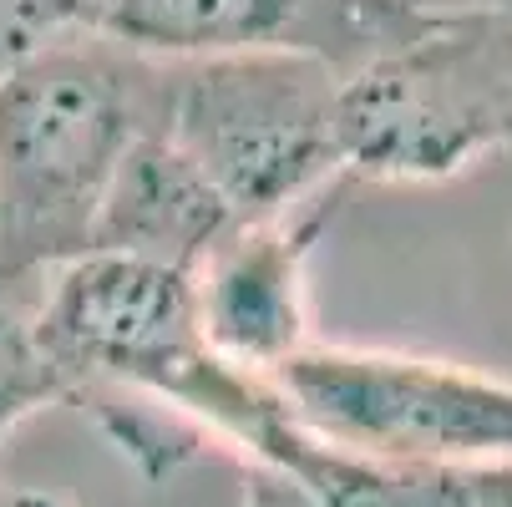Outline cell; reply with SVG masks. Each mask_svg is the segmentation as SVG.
<instances>
[{
	"label": "cell",
	"instance_id": "6da1fadb",
	"mask_svg": "<svg viewBox=\"0 0 512 507\" xmlns=\"http://www.w3.org/2000/svg\"><path fill=\"white\" fill-rule=\"evenodd\" d=\"M173 71L77 31L0 82V274L92 254L127 153L168 122Z\"/></svg>",
	"mask_w": 512,
	"mask_h": 507
},
{
	"label": "cell",
	"instance_id": "7a4b0ae2",
	"mask_svg": "<svg viewBox=\"0 0 512 507\" xmlns=\"http://www.w3.org/2000/svg\"><path fill=\"white\" fill-rule=\"evenodd\" d=\"M36 340L66 391L82 381L142 391L249 452L254 467L284 472L305 442L274 381L208 345L183 269L102 249L71 259L36 310Z\"/></svg>",
	"mask_w": 512,
	"mask_h": 507
},
{
	"label": "cell",
	"instance_id": "3957f363",
	"mask_svg": "<svg viewBox=\"0 0 512 507\" xmlns=\"http://www.w3.org/2000/svg\"><path fill=\"white\" fill-rule=\"evenodd\" d=\"M340 137L355 183H447L512 158V0L431 6L406 46L345 77Z\"/></svg>",
	"mask_w": 512,
	"mask_h": 507
},
{
	"label": "cell",
	"instance_id": "277c9868",
	"mask_svg": "<svg viewBox=\"0 0 512 507\" xmlns=\"http://www.w3.org/2000/svg\"><path fill=\"white\" fill-rule=\"evenodd\" d=\"M340 97L345 71L315 56L244 51L178 61L168 137L198 163L234 219L254 224L350 178Z\"/></svg>",
	"mask_w": 512,
	"mask_h": 507
},
{
	"label": "cell",
	"instance_id": "5b68a950",
	"mask_svg": "<svg viewBox=\"0 0 512 507\" xmlns=\"http://www.w3.org/2000/svg\"><path fill=\"white\" fill-rule=\"evenodd\" d=\"M269 381L305 437L335 452L396 467L512 462V381L452 360L315 340Z\"/></svg>",
	"mask_w": 512,
	"mask_h": 507
},
{
	"label": "cell",
	"instance_id": "8992f818",
	"mask_svg": "<svg viewBox=\"0 0 512 507\" xmlns=\"http://www.w3.org/2000/svg\"><path fill=\"white\" fill-rule=\"evenodd\" d=\"M431 0H87V31L158 61L315 56L345 77L406 46Z\"/></svg>",
	"mask_w": 512,
	"mask_h": 507
},
{
	"label": "cell",
	"instance_id": "52a82bcc",
	"mask_svg": "<svg viewBox=\"0 0 512 507\" xmlns=\"http://www.w3.org/2000/svg\"><path fill=\"white\" fill-rule=\"evenodd\" d=\"M355 178L330 183L325 193L305 198L300 208L274 219L234 224L198 269L193 295L208 345L254 376H274L300 350L315 345L310 335V259L330 234L335 213Z\"/></svg>",
	"mask_w": 512,
	"mask_h": 507
},
{
	"label": "cell",
	"instance_id": "ba28073f",
	"mask_svg": "<svg viewBox=\"0 0 512 507\" xmlns=\"http://www.w3.org/2000/svg\"><path fill=\"white\" fill-rule=\"evenodd\" d=\"M234 224L239 219L229 213V203L213 193V183L168 137V122H163L127 153V163L102 203L92 254L97 249L132 254V259H153V264L193 274L224 244V234Z\"/></svg>",
	"mask_w": 512,
	"mask_h": 507
},
{
	"label": "cell",
	"instance_id": "9c48e42d",
	"mask_svg": "<svg viewBox=\"0 0 512 507\" xmlns=\"http://www.w3.org/2000/svg\"><path fill=\"white\" fill-rule=\"evenodd\" d=\"M284 477L300 482L315 507H512V462L396 467L305 437Z\"/></svg>",
	"mask_w": 512,
	"mask_h": 507
},
{
	"label": "cell",
	"instance_id": "30bf717a",
	"mask_svg": "<svg viewBox=\"0 0 512 507\" xmlns=\"http://www.w3.org/2000/svg\"><path fill=\"white\" fill-rule=\"evenodd\" d=\"M61 391L66 386L36 340V315L0 305V437Z\"/></svg>",
	"mask_w": 512,
	"mask_h": 507
},
{
	"label": "cell",
	"instance_id": "8fae6325",
	"mask_svg": "<svg viewBox=\"0 0 512 507\" xmlns=\"http://www.w3.org/2000/svg\"><path fill=\"white\" fill-rule=\"evenodd\" d=\"M77 31H87V0H0V82Z\"/></svg>",
	"mask_w": 512,
	"mask_h": 507
},
{
	"label": "cell",
	"instance_id": "7c38bea8",
	"mask_svg": "<svg viewBox=\"0 0 512 507\" xmlns=\"http://www.w3.org/2000/svg\"><path fill=\"white\" fill-rule=\"evenodd\" d=\"M239 507H315L310 492L300 482H289L284 472H269V467H254L249 472V487H244V502Z\"/></svg>",
	"mask_w": 512,
	"mask_h": 507
}]
</instances>
